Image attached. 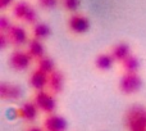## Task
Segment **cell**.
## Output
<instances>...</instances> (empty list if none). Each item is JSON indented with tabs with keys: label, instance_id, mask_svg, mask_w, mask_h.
Wrapping results in <instances>:
<instances>
[{
	"label": "cell",
	"instance_id": "obj_1",
	"mask_svg": "<svg viewBox=\"0 0 146 131\" xmlns=\"http://www.w3.org/2000/svg\"><path fill=\"white\" fill-rule=\"evenodd\" d=\"M126 124L131 131L146 130V109L142 107H133L126 114Z\"/></svg>",
	"mask_w": 146,
	"mask_h": 131
},
{
	"label": "cell",
	"instance_id": "obj_2",
	"mask_svg": "<svg viewBox=\"0 0 146 131\" xmlns=\"http://www.w3.org/2000/svg\"><path fill=\"white\" fill-rule=\"evenodd\" d=\"M142 85L141 77L137 73H129L127 72L123 75L119 81V89L123 94H133L140 90Z\"/></svg>",
	"mask_w": 146,
	"mask_h": 131
},
{
	"label": "cell",
	"instance_id": "obj_3",
	"mask_svg": "<svg viewBox=\"0 0 146 131\" xmlns=\"http://www.w3.org/2000/svg\"><path fill=\"white\" fill-rule=\"evenodd\" d=\"M13 13H14V15L17 18L26 21V22H28V23H33L36 21V18H37L36 12L25 1L18 3L14 7V9H13Z\"/></svg>",
	"mask_w": 146,
	"mask_h": 131
},
{
	"label": "cell",
	"instance_id": "obj_4",
	"mask_svg": "<svg viewBox=\"0 0 146 131\" xmlns=\"http://www.w3.org/2000/svg\"><path fill=\"white\" fill-rule=\"evenodd\" d=\"M31 62V54L25 53V51L17 50L10 55L9 63L12 66V68H14L15 71H23L30 66Z\"/></svg>",
	"mask_w": 146,
	"mask_h": 131
},
{
	"label": "cell",
	"instance_id": "obj_5",
	"mask_svg": "<svg viewBox=\"0 0 146 131\" xmlns=\"http://www.w3.org/2000/svg\"><path fill=\"white\" fill-rule=\"evenodd\" d=\"M22 96V89L18 85L1 82L0 84V98L4 100H17Z\"/></svg>",
	"mask_w": 146,
	"mask_h": 131
},
{
	"label": "cell",
	"instance_id": "obj_6",
	"mask_svg": "<svg viewBox=\"0 0 146 131\" xmlns=\"http://www.w3.org/2000/svg\"><path fill=\"white\" fill-rule=\"evenodd\" d=\"M35 102H36V106L42 109L44 112L51 113V112L55 109V100H54V98L50 94L45 93V91H42V90H40L36 94Z\"/></svg>",
	"mask_w": 146,
	"mask_h": 131
},
{
	"label": "cell",
	"instance_id": "obj_7",
	"mask_svg": "<svg viewBox=\"0 0 146 131\" xmlns=\"http://www.w3.org/2000/svg\"><path fill=\"white\" fill-rule=\"evenodd\" d=\"M68 26L71 28L72 32L74 33H85L87 32V30L90 28V22L86 17L83 15H72L68 21Z\"/></svg>",
	"mask_w": 146,
	"mask_h": 131
},
{
	"label": "cell",
	"instance_id": "obj_8",
	"mask_svg": "<svg viewBox=\"0 0 146 131\" xmlns=\"http://www.w3.org/2000/svg\"><path fill=\"white\" fill-rule=\"evenodd\" d=\"M45 129L48 131H66L67 121L62 116L51 114L45 120Z\"/></svg>",
	"mask_w": 146,
	"mask_h": 131
},
{
	"label": "cell",
	"instance_id": "obj_9",
	"mask_svg": "<svg viewBox=\"0 0 146 131\" xmlns=\"http://www.w3.org/2000/svg\"><path fill=\"white\" fill-rule=\"evenodd\" d=\"M7 32L9 41L12 44H14V45H23L26 43V40H27V33L19 26H12Z\"/></svg>",
	"mask_w": 146,
	"mask_h": 131
},
{
	"label": "cell",
	"instance_id": "obj_10",
	"mask_svg": "<svg viewBox=\"0 0 146 131\" xmlns=\"http://www.w3.org/2000/svg\"><path fill=\"white\" fill-rule=\"evenodd\" d=\"M30 84L33 89H36V90H42V89L45 88L46 84H49V76L46 75L45 72H42V71L37 70L31 75Z\"/></svg>",
	"mask_w": 146,
	"mask_h": 131
},
{
	"label": "cell",
	"instance_id": "obj_11",
	"mask_svg": "<svg viewBox=\"0 0 146 131\" xmlns=\"http://www.w3.org/2000/svg\"><path fill=\"white\" fill-rule=\"evenodd\" d=\"M63 84H64V77L59 71H54L49 76V88L53 93L58 94L63 90Z\"/></svg>",
	"mask_w": 146,
	"mask_h": 131
},
{
	"label": "cell",
	"instance_id": "obj_12",
	"mask_svg": "<svg viewBox=\"0 0 146 131\" xmlns=\"http://www.w3.org/2000/svg\"><path fill=\"white\" fill-rule=\"evenodd\" d=\"M19 114L22 118L27 120V121H33L37 116V106L36 103H25L19 109Z\"/></svg>",
	"mask_w": 146,
	"mask_h": 131
},
{
	"label": "cell",
	"instance_id": "obj_13",
	"mask_svg": "<svg viewBox=\"0 0 146 131\" xmlns=\"http://www.w3.org/2000/svg\"><path fill=\"white\" fill-rule=\"evenodd\" d=\"M111 55H113L114 59H117V61H122V62H123L124 59L129 55V46L127 45L126 43L117 44V45L113 48Z\"/></svg>",
	"mask_w": 146,
	"mask_h": 131
},
{
	"label": "cell",
	"instance_id": "obj_14",
	"mask_svg": "<svg viewBox=\"0 0 146 131\" xmlns=\"http://www.w3.org/2000/svg\"><path fill=\"white\" fill-rule=\"evenodd\" d=\"M113 63H114V57L111 55V54H106V53L100 54V55L96 58V61H95L96 67H98L99 70H101V71L109 70V68L113 66Z\"/></svg>",
	"mask_w": 146,
	"mask_h": 131
},
{
	"label": "cell",
	"instance_id": "obj_15",
	"mask_svg": "<svg viewBox=\"0 0 146 131\" xmlns=\"http://www.w3.org/2000/svg\"><path fill=\"white\" fill-rule=\"evenodd\" d=\"M28 53L31 54V57L35 58H42L44 57V45L38 39H33L28 44Z\"/></svg>",
	"mask_w": 146,
	"mask_h": 131
},
{
	"label": "cell",
	"instance_id": "obj_16",
	"mask_svg": "<svg viewBox=\"0 0 146 131\" xmlns=\"http://www.w3.org/2000/svg\"><path fill=\"white\" fill-rule=\"evenodd\" d=\"M122 63H123L124 70L129 73H136V71L139 70V67H140L139 59H137V57H135V55H128Z\"/></svg>",
	"mask_w": 146,
	"mask_h": 131
},
{
	"label": "cell",
	"instance_id": "obj_17",
	"mask_svg": "<svg viewBox=\"0 0 146 131\" xmlns=\"http://www.w3.org/2000/svg\"><path fill=\"white\" fill-rule=\"evenodd\" d=\"M38 70L42 71V72H45L46 75H50V73L54 72V62L51 58H49V57H42V58L38 59Z\"/></svg>",
	"mask_w": 146,
	"mask_h": 131
},
{
	"label": "cell",
	"instance_id": "obj_18",
	"mask_svg": "<svg viewBox=\"0 0 146 131\" xmlns=\"http://www.w3.org/2000/svg\"><path fill=\"white\" fill-rule=\"evenodd\" d=\"M50 32H51L50 27L46 23H42V22L37 23L35 26V28H33V35H35L36 39H45L50 35Z\"/></svg>",
	"mask_w": 146,
	"mask_h": 131
},
{
	"label": "cell",
	"instance_id": "obj_19",
	"mask_svg": "<svg viewBox=\"0 0 146 131\" xmlns=\"http://www.w3.org/2000/svg\"><path fill=\"white\" fill-rule=\"evenodd\" d=\"M63 4L68 10L76 12L78 9V7H80V0H64Z\"/></svg>",
	"mask_w": 146,
	"mask_h": 131
},
{
	"label": "cell",
	"instance_id": "obj_20",
	"mask_svg": "<svg viewBox=\"0 0 146 131\" xmlns=\"http://www.w3.org/2000/svg\"><path fill=\"white\" fill-rule=\"evenodd\" d=\"M10 27H12V25L9 23L8 18L0 17V30H1V32H5V31H8Z\"/></svg>",
	"mask_w": 146,
	"mask_h": 131
},
{
	"label": "cell",
	"instance_id": "obj_21",
	"mask_svg": "<svg viewBox=\"0 0 146 131\" xmlns=\"http://www.w3.org/2000/svg\"><path fill=\"white\" fill-rule=\"evenodd\" d=\"M41 7L46 8V9H50V8H54L58 3V0H38Z\"/></svg>",
	"mask_w": 146,
	"mask_h": 131
},
{
	"label": "cell",
	"instance_id": "obj_22",
	"mask_svg": "<svg viewBox=\"0 0 146 131\" xmlns=\"http://www.w3.org/2000/svg\"><path fill=\"white\" fill-rule=\"evenodd\" d=\"M8 41H9V37H8V35H5V32L0 33V48H1V49L7 48Z\"/></svg>",
	"mask_w": 146,
	"mask_h": 131
},
{
	"label": "cell",
	"instance_id": "obj_23",
	"mask_svg": "<svg viewBox=\"0 0 146 131\" xmlns=\"http://www.w3.org/2000/svg\"><path fill=\"white\" fill-rule=\"evenodd\" d=\"M12 1H13V0H0V8H1V9H4V8H7Z\"/></svg>",
	"mask_w": 146,
	"mask_h": 131
},
{
	"label": "cell",
	"instance_id": "obj_24",
	"mask_svg": "<svg viewBox=\"0 0 146 131\" xmlns=\"http://www.w3.org/2000/svg\"><path fill=\"white\" fill-rule=\"evenodd\" d=\"M28 131H42L41 129H38V127H32V129H30Z\"/></svg>",
	"mask_w": 146,
	"mask_h": 131
},
{
	"label": "cell",
	"instance_id": "obj_25",
	"mask_svg": "<svg viewBox=\"0 0 146 131\" xmlns=\"http://www.w3.org/2000/svg\"><path fill=\"white\" fill-rule=\"evenodd\" d=\"M145 131H146V130H145Z\"/></svg>",
	"mask_w": 146,
	"mask_h": 131
}]
</instances>
